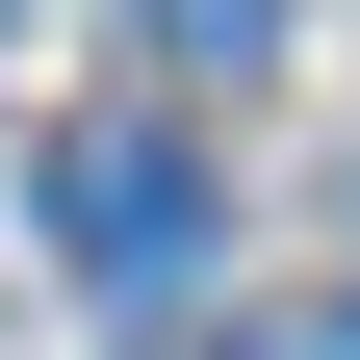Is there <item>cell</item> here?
<instances>
[{"label": "cell", "mask_w": 360, "mask_h": 360, "mask_svg": "<svg viewBox=\"0 0 360 360\" xmlns=\"http://www.w3.org/2000/svg\"><path fill=\"white\" fill-rule=\"evenodd\" d=\"M52 232H77V283H103V309H180V283H206V155H180L155 103L52 129Z\"/></svg>", "instance_id": "cell-1"}, {"label": "cell", "mask_w": 360, "mask_h": 360, "mask_svg": "<svg viewBox=\"0 0 360 360\" xmlns=\"http://www.w3.org/2000/svg\"><path fill=\"white\" fill-rule=\"evenodd\" d=\"M232 360H360V283H283V309H257Z\"/></svg>", "instance_id": "cell-2"}, {"label": "cell", "mask_w": 360, "mask_h": 360, "mask_svg": "<svg viewBox=\"0 0 360 360\" xmlns=\"http://www.w3.org/2000/svg\"><path fill=\"white\" fill-rule=\"evenodd\" d=\"M129 26H155V52L206 77V52H257V26H283V0H129Z\"/></svg>", "instance_id": "cell-3"}]
</instances>
